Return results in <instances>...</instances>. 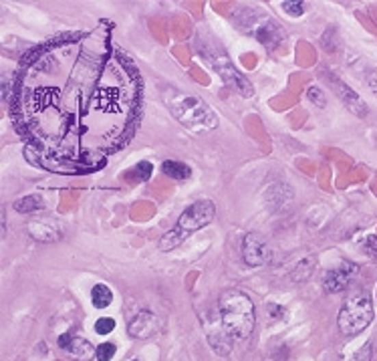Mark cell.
<instances>
[{
	"instance_id": "cell-1",
	"label": "cell",
	"mask_w": 377,
	"mask_h": 361,
	"mask_svg": "<svg viewBox=\"0 0 377 361\" xmlns=\"http://www.w3.org/2000/svg\"><path fill=\"white\" fill-rule=\"evenodd\" d=\"M218 307H220L222 323L234 339L250 337V333L255 331V323H257V311H255V303L250 301L246 293L228 289L220 295Z\"/></svg>"
},
{
	"instance_id": "cell-2",
	"label": "cell",
	"mask_w": 377,
	"mask_h": 361,
	"mask_svg": "<svg viewBox=\"0 0 377 361\" xmlns=\"http://www.w3.org/2000/svg\"><path fill=\"white\" fill-rule=\"evenodd\" d=\"M216 214V206L210 200H196L190 204L188 208L182 212V216L178 218V222L174 224V228L170 232H166L159 241V248L164 252L174 250L176 246H180L182 242L190 239L194 232L206 228Z\"/></svg>"
},
{
	"instance_id": "cell-3",
	"label": "cell",
	"mask_w": 377,
	"mask_h": 361,
	"mask_svg": "<svg viewBox=\"0 0 377 361\" xmlns=\"http://www.w3.org/2000/svg\"><path fill=\"white\" fill-rule=\"evenodd\" d=\"M166 105L172 111V116L190 129H198V127L210 129L218 125L216 113L198 95L184 93V91H172L166 95Z\"/></svg>"
},
{
	"instance_id": "cell-4",
	"label": "cell",
	"mask_w": 377,
	"mask_h": 361,
	"mask_svg": "<svg viewBox=\"0 0 377 361\" xmlns=\"http://www.w3.org/2000/svg\"><path fill=\"white\" fill-rule=\"evenodd\" d=\"M198 49H200V55L204 57V61L216 69V73L220 75V79L224 81L230 89H234V91H236L238 95H242V97H250V95H252V85H250V81L246 79L242 73L236 71V67L232 65V61L228 59V55L218 46V44H214V42L210 40V42H206V44H200Z\"/></svg>"
},
{
	"instance_id": "cell-5",
	"label": "cell",
	"mask_w": 377,
	"mask_h": 361,
	"mask_svg": "<svg viewBox=\"0 0 377 361\" xmlns=\"http://www.w3.org/2000/svg\"><path fill=\"white\" fill-rule=\"evenodd\" d=\"M372 321H374V301L369 295L349 297L337 315V327L347 337L359 335L363 329L372 325Z\"/></svg>"
},
{
	"instance_id": "cell-6",
	"label": "cell",
	"mask_w": 377,
	"mask_h": 361,
	"mask_svg": "<svg viewBox=\"0 0 377 361\" xmlns=\"http://www.w3.org/2000/svg\"><path fill=\"white\" fill-rule=\"evenodd\" d=\"M325 79L329 81L333 93L339 97L341 101H343V105H345L351 113H355L357 118H365V116L369 113L367 103H365V101L345 83V81H341L339 77H335L333 73H325Z\"/></svg>"
},
{
	"instance_id": "cell-7",
	"label": "cell",
	"mask_w": 377,
	"mask_h": 361,
	"mask_svg": "<svg viewBox=\"0 0 377 361\" xmlns=\"http://www.w3.org/2000/svg\"><path fill=\"white\" fill-rule=\"evenodd\" d=\"M257 16H259V12L255 10V18H246V16H242V21H240V27L244 25H252V29L248 31V33H252L257 39L263 42L264 46H268V49H274V46H278V42L285 39V33H283V29L274 23V21H270V18H266L264 23H259L257 21Z\"/></svg>"
},
{
	"instance_id": "cell-8",
	"label": "cell",
	"mask_w": 377,
	"mask_h": 361,
	"mask_svg": "<svg viewBox=\"0 0 377 361\" xmlns=\"http://www.w3.org/2000/svg\"><path fill=\"white\" fill-rule=\"evenodd\" d=\"M242 258L248 267H263L270 260V248L263 237L248 232L242 241Z\"/></svg>"
},
{
	"instance_id": "cell-9",
	"label": "cell",
	"mask_w": 377,
	"mask_h": 361,
	"mask_svg": "<svg viewBox=\"0 0 377 361\" xmlns=\"http://www.w3.org/2000/svg\"><path fill=\"white\" fill-rule=\"evenodd\" d=\"M161 329V319L153 311H138L129 321H127V331L131 337L138 339H148L155 335Z\"/></svg>"
},
{
	"instance_id": "cell-10",
	"label": "cell",
	"mask_w": 377,
	"mask_h": 361,
	"mask_svg": "<svg viewBox=\"0 0 377 361\" xmlns=\"http://www.w3.org/2000/svg\"><path fill=\"white\" fill-rule=\"evenodd\" d=\"M206 335H208V341L212 345V349L218 353V356H228L232 351V335L228 333V329L222 323V317L218 313V317H210V323L206 325Z\"/></svg>"
},
{
	"instance_id": "cell-11",
	"label": "cell",
	"mask_w": 377,
	"mask_h": 361,
	"mask_svg": "<svg viewBox=\"0 0 377 361\" xmlns=\"http://www.w3.org/2000/svg\"><path fill=\"white\" fill-rule=\"evenodd\" d=\"M59 347L67 351L71 358H75L77 361H91L97 358V349L87 339L71 335V333H65L59 337Z\"/></svg>"
},
{
	"instance_id": "cell-12",
	"label": "cell",
	"mask_w": 377,
	"mask_h": 361,
	"mask_svg": "<svg viewBox=\"0 0 377 361\" xmlns=\"http://www.w3.org/2000/svg\"><path fill=\"white\" fill-rule=\"evenodd\" d=\"M357 267L355 265H351V263H343L339 265L337 269H331V271H327V275H325V279H323V286H325V291L327 293H331V295H335V293H343L347 286H349V282L351 279L357 275Z\"/></svg>"
},
{
	"instance_id": "cell-13",
	"label": "cell",
	"mask_w": 377,
	"mask_h": 361,
	"mask_svg": "<svg viewBox=\"0 0 377 361\" xmlns=\"http://www.w3.org/2000/svg\"><path fill=\"white\" fill-rule=\"evenodd\" d=\"M29 235L40 242H57L61 239V232L57 228H53L47 220H35L27 226Z\"/></svg>"
},
{
	"instance_id": "cell-14",
	"label": "cell",
	"mask_w": 377,
	"mask_h": 361,
	"mask_svg": "<svg viewBox=\"0 0 377 361\" xmlns=\"http://www.w3.org/2000/svg\"><path fill=\"white\" fill-rule=\"evenodd\" d=\"M161 172L168 176V178H172V180H178V182H182V180H188L190 176H192V168L186 165L184 161H176V160H166L161 163Z\"/></svg>"
},
{
	"instance_id": "cell-15",
	"label": "cell",
	"mask_w": 377,
	"mask_h": 361,
	"mask_svg": "<svg viewBox=\"0 0 377 361\" xmlns=\"http://www.w3.org/2000/svg\"><path fill=\"white\" fill-rule=\"evenodd\" d=\"M112 301H114L112 289H109L107 284H103V282H97V284L93 286V291H91V303H93V307L105 309V307L112 305Z\"/></svg>"
},
{
	"instance_id": "cell-16",
	"label": "cell",
	"mask_w": 377,
	"mask_h": 361,
	"mask_svg": "<svg viewBox=\"0 0 377 361\" xmlns=\"http://www.w3.org/2000/svg\"><path fill=\"white\" fill-rule=\"evenodd\" d=\"M44 208V202L37 194H31V196H25L21 200L14 202V210L21 212V214H33V212H38Z\"/></svg>"
},
{
	"instance_id": "cell-17",
	"label": "cell",
	"mask_w": 377,
	"mask_h": 361,
	"mask_svg": "<svg viewBox=\"0 0 377 361\" xmlns=\"http://www.w3.org/2000/svg\"><path fill=\"white\" fill-rule=\"evenodd\" d=\"M313 269H315V260L313 258H302L301 263L291 271V277L297 282L307 281L313 275Z\"/></svg>"
},
{
	"instance_id": "cell-18",
	"label": "cell",
	"mask_w": 377,
	"mask_h": 361,
	"mask_svg": "<svg viewBox=\"0 0 377 361\" xmlns=\"http://www.w3.org/2000/svg\"><path fill=\"white\" fill-rule=\"evenodd\" d=\"M150 176H151L150 161H140V163L131 170V174H127L125 178H129V180H133V182H146Z\"/></svg>"
},
{
	"instance_id": "cell-19",
	"label": "cell",
	"mask_w": 377,
	"mask_h": 361,
	"mask_svg": "<svg viewBox=\"0 0 377 361\" xmlns=\"http://www.w3.org/2000/svg\"><path fill=\"white\" fill-rule=\"evenodd\" d=\"M372 358H374V345H372V341H367L355 353L347 356L343 361H372Z\"/></svg>"
},
{
	"instance_id": "cell-20",
	"label": "cell",
	"mask_w": 377,
	"mask_h": 361,
	"mask_svg": "<svg viewBox=\"0 0 377 361\" xmlns=\"http://www.w3.org/2000/svg\"><path fill=\"white\" fill-rule=\"evenodd\" d=\"M307 99H309L311 103H315L317 107H325V105H327V97H325L323 89H321V87H315V85L307 89Z\"/></svg>"
},
{
	"instance_id": "cell-21",
	"label": "cell",
	"mask_w": 377,
	"mask_h": 361,
	"mask_svg": "<svg viewBox=\"0 0 377 361\" xmlns=\"http://www.w3.org/2000/svg\"><path fill=\"white\" fill-rule=\"evenodd\" d=\"M283 10L291 16H301L302 12L307 10V2H283Z\"/></svg>"
},
{
	"instance_id": "cell-22",
	"label": "cell",
	"mask_w": 377,
	"mask_h": 361,
	"mask_svg": "<svg viewBox=\"0 0 377 361\" xmlns=\"http://www.w3.org/2000/svg\"><path fill=\"white\" fill-rule=\"evenodd\" d=\"M115 356V345L114 343H101L97 347V360L99 361H112Z\"/></svg>"
},
{
	"instance_id": "cell-23",
	"label": "cell",
	"mask_w": 377,
	"mask_h": 361,
	"mask_svg": "<svg viewBox=\"0 0 377 361\" xmlns=\"http://www.w3.org/2000/svg\"><path fill=\"white\" fill-rule=\"evenodd\" d=\"M115 329V321L112 317H101V319H97L95 323V331L99 333V335H107V333H112Z\"/></svg>"
},
{
	"instance_id": "cell-24",
	"label": "cell",
	"mask_w": 377,
	"mask_h": 361,
	"mask_svg": "<svg viewBox=\"0 0 377 361\" xmlns=\"http://www.w3.org/2000/svg\"><path fill=\"white\" fill-rule=\"evenodd\" d=\"M363 252L367 254V256H372V258H376L377 256V237H367L365 241H363Z\"/></svg>"
},
{
	"instance_id": "cell-25",
	"label": "cell",
	"mask_w": 377,
	"mask_h": 361,
	"mask_svg": "<svg viewBox=\"0 0 377 361\" xmlns=\"http://www.w3.org/2000/svg\"><path fill=\"white\" fill-rule=\"evenodd\" d=\"M367 83H369V87L377 93V71H372V73L367 75Z\"/></svg>"
}]
</instances>
